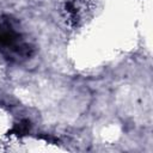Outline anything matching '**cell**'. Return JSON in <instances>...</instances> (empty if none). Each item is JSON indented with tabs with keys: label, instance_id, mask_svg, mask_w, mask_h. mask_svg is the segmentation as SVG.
Returning <instances> with one entry per match:
<instances>
[{
	"label": "cell",
	"instance_id": "6da1fadb",
	"mask_svg": "<svg viewBox=\"0 0 153 153\" xmlns=\"http://www.w3.org/2000/svg\"><path fill=\"white\" fill-rule=\"evenodd\" d=\"M0 54L12 62H22L33 55V47L25 39L17 23L6 16L0 18Z\"/></svg>",
	"mask_w": 153,
	"mask_h": 153
}]
</instances>
